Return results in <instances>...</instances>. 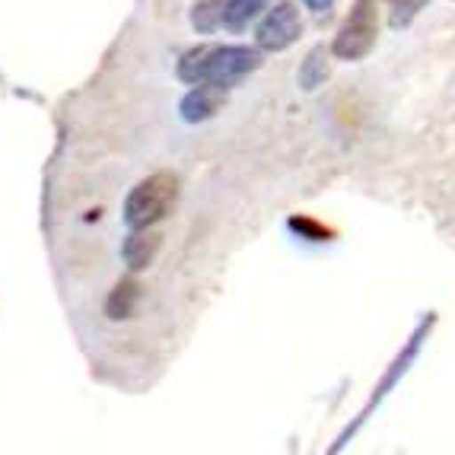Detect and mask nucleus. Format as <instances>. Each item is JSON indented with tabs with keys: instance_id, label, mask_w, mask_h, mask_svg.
<instances>
[{
	"instance_id": "1",
	"label": "nucleus",
	"mask_w": 455,
	"mask_h": 455,
	"mask_svg": "<svg viewBox=\"0 0 455 455\" xmlns=\"http://www.w3.org/2000/svg\"><path fill=\"white\" fill-rule=\"evenodd\" d=\"M261 68V48L255 45H197L182 54L179 61V80L197 86V84H213V86H235L249 74Z\"/></svg>"
},
{
	"instance_id": "2",
	"label": "nucleus",
	"mask_w": 455,
	"mask_h": 455,
	"mask_svg": "<svg viewBox=\"0 0 455 455\" xmlns=\"http://www.w3.org/2000/svg\"><path fill=\"white\" fill-rule=\"evenodd\" d=\"M433 325H436V312H427L424 319L418 322V328L411 331L408 341H404V347L398 350V354H395V360H392V363H388V370L382 372V379L376 382V388H372V395H370V402H366V408L360 411V418L354 420V424H350L347 430L341 433V436H338V443H334V452H338V449L347 446L350 436H354V433H357L360 427H363L366 420H370L372 411H376L382 402H386V395H388V392H395V386H398V382H402L404 376H408L411 366L418 363V357H420V350H424L427 338H430V334H433Z\"/></svg>"
},
{
	"instance_id": "3",
	"label": "nucleus",
	"mask_w": 455,
	"mask_h": 455,
	"mask_svg": "<svg viewBox=\"0 0 455 455\" xmlns=\"http://www.w3.org/2000/svg\"><path fill=\"white\" fill-rule=\"evenodd\" d=\"M175 197H179V175L172 172H156L144 182H137L131 188L128 201H124V220L131 229L156 227V223L172 211Z\"/></svg>"
},
{
	"instance_id": "4",
	"label": "nucleus",
	"mask_w": 455,
	"mask_h": 455,
	"mask_svg": "<svg viewBox=\"0 0 455 455\" xmlns=\"http://www.w3.org/2000/svg\"><path fill=\"white\" fill-rule=\"evenodd\" d=\"M376 36H379V0H354L347 20L331 42V54L338 61H363L376 48Z\"/></svg>"
},
{
	"instance_id": "5",
	"label": "nucleus",
	"mask_w": 455,
	"mask_h": 455,
	"mask_svg": "<svg viewBox=\"0 0 455 455\" xmlns=\"http://www.w3.org/2000/svg\"><path fill=\"white\" fill-rule=\"evenodd\" d=\"M303 36V20L293 4H274L265 16H261L259 29H255V45L261 52H287L296 45Z\"/></svg>"
},
{
	"instance_id": "6",
	"label": "nucleus",
	"mask_w": 455,
	"mask_h": 455,
	"mask_svg": "<svg viewBox=\"0 0 455 455\" xmlns=\"http://www.w3.org/2000/svg\"><path fill=\"white\" fill-rule=\"evenodd\" d=\"M223 99H227V90H223V86L197 84L195 90L182 99L179 115H182V122H188V124L207 122V118H213V115H217V108L223 106Z\"/></svg>"
},
{
	"instance_id": "7",
	"label": "nucleus",
	"mask_w": 455,
	"mask_h": 455,
	"mask_svg": "<svg viewBox=\"0 0 455 455\" xmlns=\"http://www.w3.org/2000/svg\"><path fill=\"white\" fill-rule=\"evenodd\" d=\"M163 245V233L153 227H144V229H131V235L124 239L122 245V259L131 271H144V267L153 265L156 259V251Z\"/></svg>"
},
{
	"instance_id": "8",
	"label": "nucleus",
	"mask_w": 455,
	"mask_h": 455,
	"mask_svg": "<svg viewBox=\"0 0 455 455\" xmlns=\"http://www.w3.org/2000/svg\"><path fill=\"white\" fill-rule=\"evenodd\" d=\"M140 296H144V287L134 281V277H124V281L115 283V290L108 293L106 299V315L112 322H124L134 315L137 303H140Z\"/></svg>"
},
{
	"instance_id": "9",
	"label": "nucleus",
	"mask_w": 455,
	"mask_h": 455,
	"mask_svg": "<svg viewBox=\"0 0 455 455\" xmlns=\"http://www.w3.org/2000/svg\"><path fill=\"white\" fill-rule=\"evenodd\" d=\"M328 58H331V52H328L325 45H315L309 54H306V61L299 64V86L303 90H319L322 84L328 80V70H331V64H328Z\"/></svg>"
},
{
	"instance_id": "10",
	"label": "nucleus",
	"mask_w": 455,
	"mask_h": 455,
	"mask_svg": "<svg viewBox=\"0 0 455 455\" xmlns=\"http://www.w3.org/2000/svg\"><path fill=\"white\" fill-rule=\"evenodd\" d=\"M267 0H227V13H223V26L233 32H243L251 20H259Z\"/></svg>"
},
{
	"instance_id": "11",
	"label": "nucleus",
	"mask_w": 455,
	"mask_h": 455,
	"mask_svg": "<svg viewBox=\"0 0 455 455\" xmlns=\"http://www.w3.org/2000/svg\"><path fill=\"white\" fill-rule=\"evenodd\" d=\"M223 13H227V0H201L191 10V26L197 32H217L223 26Z\"/></svg>"
},
{
	"instance_id": "12",
	"label": "nucleus",
	"mask_w": 455,
	"mask_h": 455,
	"mask_svg": "<svg viewBox=\"0 0 455 455\" xmlns=\"http://www.w3.org/2000/svg\"><path fill=\"white\" fill-rule=\"evenodd\" d=\"M290 229H293V233H299L303 239H309V243H325L328 235H331L325 227H322V223L309 220V217H293V220H290Z\"/></svg>"
},
{
	"instance_id": "13",
	"label": "nucleus",
	"mask_w": 455,
	"mask_h": 455,
	"mask_svg": "<svg viewBox=\"0 0 455 455\" xmlns=\"http://www.w3.org/2000/svg\"><path fill=\"white\" fill-rule=\"evenodd\" d=\"M303 4L312 10V13H325V10L334 7V0H303Z\"/></svg>"
}]
</instances>
